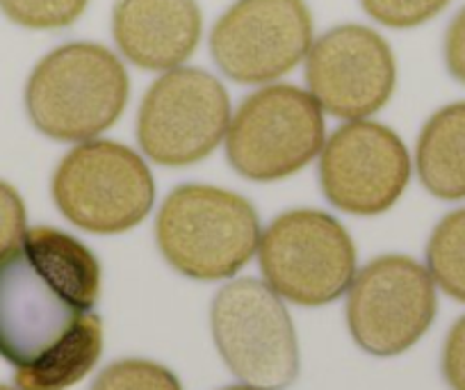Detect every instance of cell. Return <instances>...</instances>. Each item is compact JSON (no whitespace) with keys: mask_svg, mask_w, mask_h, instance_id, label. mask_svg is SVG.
Returning a JSON list of instances; mask_svg holds the SVG:
<instances>
[{"mask_svg":"<svg viewBox=\"0 0 465 390\" xmlns=\"http://www.w3.org/2000/svg\"><path fill=\"white\" fill-rule=\"evenodd\" d=\"M96 255L64 231L37 226L0 255V356L19 390H66L94 370L103 325Z\"/></svg>","mask_w":465,"mask_h":390,"instance_id":"obj_1","label":"cell"},{"mask_svg":"<svg viewBox=\"0 0 465 390\" xmlns=\"http://www.w3.org/2000/svg\"><path fill=\"white\" fill-rule=\"evenodd\" d=\"M131 80L107 46L71 42L37 62L25 83V110L39 133L57 142H89L119 121Z\"/></svg>","mask_w":465,"mask_h":390,"instance_id":"obj_2","label":"cell"},{"mask_svg":"<svg viewBox=\"0 0 465 390\" xmlns=\"http://www.w3.org/2000/svg\"><path fill=\"white\" fill-rule=\"evenodd\" d=\"M155 240L181 275L196 281L228 279L252 260L261 242V219L244 196L190 183L164 199Z\"/></svg>","mask_w":465,"mask_h":390,"instance_id":"obj_3","label":"cell"},{"mask_svg":"<svg viewBox=\"0 0 465 390\" xmlns=\"http://www.w3.org/2000/svg\"><path fill=\"white\" fill-rule=\"evenodd\" d=\"M324 146V116L311 92L267 85L242 101L226 133V158L240 176L258 183L288 178Z\"/></svg>","mask_w":465,"mask_h":390,"instance_id":"obj_4","label":"cell"},{"mask_svg":"<svg viewBox=\"0 0 465 390\" xmlns=\"http://www.w3.org/2000/svg\"><path fill=\"white\" fill-rule=\"evenodd\" d=\"M267 285L299 306L342 297L356 276V249L347 228L329 213L299 208L270 224L258 242Z\"/></svg>","mask_w":465,"mask_h":390,"instance_id":"obj_5","label":"cell"},{"mask_svg":"<svg viewBox=\"0 0 465 390\" xmlns=\"http://www.w3.org/2000/svg\"><path fill=\"white\" fill-rule=\"evenodd\" d=\"M53 199L78 228L114 235L135 228L151 213L155 183L133 149L116 142H83L53 176Z\"/></svg>","mask_w":465,"mask_h":390,"instance_id":"obj_6","label":"cell"},{"mask_svg":"<svg viewBox=\"0 0 465 390\" xmlns=\"http://www.w3.org/2000/svg\"><path fill=\"white\" fill-rule=\"evenodd\" d=\"M213 338L228 370L247 385L283 390L299 375V345L288 308L267 284L223 285L210 311Z\"/></svg>","mask_w":465,"mask_h":390,"instance_id":"obj_7","label":"cell"},{"mask_svg":"<svg viewBox=\"0 0 465 390\" xmlns=\"http://www.w3.org/2000/svg\"><path fill=\"white\" fill-rule=\"evenodd\" d=\"M231 125V98L213 74L196 66L164 71L149 87L137 116L142 151L163 167L208 158Z\"/></svg>","mask_w":465,"mask_h":390,"instance_id":"obj_8","label":"cell"},{"mask_svg":"<svg viewBox=\"0 0 465 390\" xmlns=\"http://www.w3.org/2000/svg\"><path fill=\"white\" fill-rule=\"evenodd\" d=\"M312 42L306 0H235L210 30V55L232 83L270 85L302 65Z\"/></svg>","mask_w":465,"mask_h":390,"instance_id":"obj_9","label":"cell"},{"mask_svg":"<svg viewBox=\"0 0 465 390\" xmlns=\"http://www.w3.org/2000/svg\"><path fill=\"white\" fill-rule=\"evenodd\" d=\"M433 279L409 255H381L351 281L347 325L356 345L374 356L413 347L436 317Z\"/></svg>","mask_w":465,"mask_h":390,"instance_id":"obj_10","label":"cell"},{"mask_svg":"<svg viewBox=\"0 0 465 390\" xmlns=\"http://www.w3.org/2000/svg\"><path fill=\"white\" fill-rule=\"evenodd\" d=\"M306 83L329 115L365 119L381 110L395 92V53L374 28L335 25L312 42L306 55Z\"/></svg>","mask_w":465,"mask_h":390,"instance_id":"obj_11","label":"cell"},{"mask_svg":"<svg viewBox=\"0 0 465 390\" xmlns=\"http://www.w3.org/2000/svg\"><path fill=\"white\" fill-rule=\"evenodd\" d=\"M411 158L395 130L356 119L335 130L320 158V185L329 204L349 215H381L406 190Z\"/></svg>","mask_w":465,"mask_h":390,"instance_id":"obj_12","label":"cell"},{"mask_svg":"<svg viewBox=\"0 0 465 390\" xmlns=\"http://www.w3.org/2000/svg\"><path fill=\"white\" fill-rule=\"evenodd\" d=\"M203 15L196 0H116L112 37L116 48L144 71L183 66L199 48Z\"/></svg>","mask_w":465,"mask_h":390,"instance_id":"obj_13","label":"cell"},{"mask_svg":"<svg viewBox=\"0 0 465 390\" xmlns=\"http://www.w3.org/2000/svg\"><path fill=\"white\" fill-rule=\"evenodd\" d=\"M415 167L433 196L465 199V101L445 105L424 124L415 149Z\"/></svg>","mask_w":465,"mask_h":390,"instance_id":"obj_14","label":"cell"},{"mask_svg":"<svg viewBox=\"0 0 465 390\" xmlns=\"http://www.w3.org/2000/svg\"><path fill=\"white\" fill-rule=\"evenodd\" d=\"M429 275L456 302L465 304V208L445 215L427 245Z\"/></svg>","mask_w":465,"mask_h":390,"instance_id":"obj_15","label":"cell"},{"mask_svg":"<svg viewBox=\"0 0 465 390\" xmlns=\"http://www.w3.org/2000/svg\"><path fill=\"white\" fill-rule=\"evenodd\" d=\"M89 0H0V12L28 30H62L74 25Z\"/></svg>","mask_w":465,"mask_h":390,"instance_id":"obj_16","label":"cell"},{"mask_svg":"<svg viewBox=\"0 0 465 390\" xmlns=\"http://www.w3.org/2000/svg\"><path fill=\"white\" fill-rule=\"evenodd\" d=\"M92 390H183L181 381L164 365L144 358H124L107 365Z\"/></svg>","mask_w":465,"mask_h":390,"instance_id":"obj_17","label":"cell"},{"mask_svg":"<svg viewBox=\"0 0 465 390\" xmlns=\"http://www.w3.org/2000/svg\"><path fill=\"white\" fill-rule=\"evenodd\" d=\"M451 0H361L365 15L377 24L409 30L436 19Z\"/></svg>","mask_w":465,"mask_h":390,"instance_id":"obj_18","label":"cell"},{"mask_svg":"<svg viewBox=\"0 0 465 390\" xmlns=\"http://www.w3.org/2000/svg\"><path fill=\"white\" fill-rule=\"evenodd\" d=\"M25 235V205L10 183L0 181V255L15 249Z\"/></svg>","mask_w":465,"mask_h":390,"instance_id":"obj_19","label":"cell"},{"mask_svg":"<svg viewBox=\"0 0 465 390\" xmlns=\"http://www.w3.org/2000/svg\"><path fill=\"white\" fill-rule=\"evenodd\" d=\"M442 375L451 390H465V315L451 326L442 349Z\"/></svg>","mask_w":465,"mask_h":390,"instance_id":"obj_20","label":"cell"},{"mask_svg":"<svg viewBox=\"0 0 465 390\" xmlns=\"http://www.w3.org/2000/svg\"><path fill=\"white\" fill-rule=\"evenodd\" d=\"M445 65L447 71L465 85V7L451 19L445 33Z\"/></svg>","mask_w":465,"mask_h":390,"instance_id":"obj_21","label":"cell"},{"mask_svg":"<svg viewBox=\"0 0 465 390\" xmlns=\"http://www.w3.org/2000/svg\"><path fill=\"white\" fill-rule=\"evenodd\" d=\"M223 390H261V388H253V385H231V388H223Z\"/></svg>","mask_w":465,"mask_h":390,"instance_id":"obj_22","label":"cell"},{"mask_svg":"<svg viewBox=\"0 0 465 390\" xmlns=\"http://www.w3.org/2000/svg\"><path fill=\"white\" fill-rule=\"evenodd\" d=\"M0 390H16V388H10V385H3V384H0Z\"/></svg>","mask_w":465,"mask_h":390,"instance_id":"obj_23","label":"cell"}]
</instances>
